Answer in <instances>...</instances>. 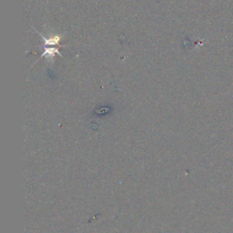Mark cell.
<instances>
[{
  "mask_svg": "<svg viewBox=\"0 0 233 233\" xmlns=\"http://www.w3.org/2000/svg\"><path fill=\"white\" fill-rule=\"evenodd\" d=\"M39 35L42 36L43 40H44V42H45L46 45H56V44H57V43L59 42L60 38H61V36H55V37H53V38H50V39H46V38H45L40 33H39Z\"/></svg>",
  "mask_w": 233,
  "mask_h": 233,
  "instance_id": "cell-1",
  "label": "cell"
},
{
  "mask_svg": "<svg viewBox=\"0 0 233 233\" xmlns=\"http://www.w3.org/2000/svg\"><path fill=\"white\" fill-rule=\"evenodd\" d=\"M56 54L60 55V53L58 52V50L55 48H47L44 53H43V57H53Z\"/></svg>",
  "mask_w": 233,
  "mask_h": 233,
  "instance_id": "cell-2",
  "label": "cell"
}]
</instances>
